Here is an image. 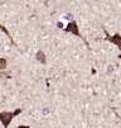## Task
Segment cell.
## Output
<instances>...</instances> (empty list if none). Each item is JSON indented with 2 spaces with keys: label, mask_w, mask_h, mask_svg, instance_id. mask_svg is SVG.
<instances>
[{
  "label": "cell",
  "mask_w": 121,
  "mask_h": 128,
  "mask_svg": "<svg viewBox=\"0 0 121 128\" xmlns=\"http://www.w3.org/2000/svg\"><path fill=\"white\" fill-rule=\"evenodd\" d=\"M63 30H64L66 33H72L73 36H77V37H80V38L86 43V44L88 46V42L86 41V38L81 34L80 28H78V26H77V22H76V20H71V22H68V23H67V26H66V28H64Z\"/></svg>",
  "instance_id": "obj_2"
},
{
  "label": "cell",
  "mask_w": 121,
  "mask_h": 128,
  "mask_svg": "<svg viewBox=\"0 0 121 128\" xmlns=\"http://www.w3.org/2000/svg\"><path fill=\"white\" fill-rule=\"evenodd\" d=\"M106 40H107L109 42H111L112 44L117 46V48L121 51V34H119V33H115L114 36L106 34ZM120 57H121V56H120Z\"/></svg>",
  "instance_id": "obj_3"
},
{
  "label": "cell",
  "mask_w": 121,
  "mask_h": 128,
  "mask_svg": "<svg viewBox=\"0 0 121 128\" xmlns=\"http://www.w3.org/2000/svg\"><path fill=\"white\" fill-rule=\"evenodd\" d=\"M0 29H1V30H3V32H4L5 34H6V36H8V38L10 40V42H11L13 44H15V42H14V40H13V37H11L10 32H9V30H8V29H6V28H5V27H4V26L1 24V23H0Z\"/></svg>",
  "instance_id": "obj_5"
},
{
  "label": "cell",
  "mask_w": 121,
  "mask_h": 128,
  "mask_svg": "<svg viewBox=\"0 0 121 128\" xmlns=\"http://www.w3.org/2000/svg\"><path fill=\"white\" fill-rule=\"evenodd\" d=\"M18 128H30V127L29 126H19Z\"/></svg>",
  "instance_id": "obj_7"
},
{
  "label": "cell",
  "mask_w": 121,
  "mask_h": 128,
  "mask_svg": "<svg viewBox=\"0 0 121 128\" xmlns=\"http://www.w3.org/2000/svg\"><path fill=\"white\" fill-rule=\"evenodd\" d=\"M36 60H37V61H39L42 65H45L47 58H45V54H44V52H43L42 50H39V51L37 52V54H36Z\"/></svg>",
  "instance_id": "obj_4"
},
{
  "label": "cell",
  "mask_w": 121,
  "mask_h": 128,
  "mask_svg": "<svg viewBox=\"0 0 121 128\" xmlns=\"http://www.w3.org/2000/svg\"><path fill=\"white\" fill-rule=\"evenodd\" d=\"M6 65H8L6 58H4V57L0 58V70H5L6 68Z\"/></svg>",
  "instance_id": "obj_6"
},
{
  "label": "cell",
  "mask_w": 121,
  "mask_h": 128,
  "mask_svg": "<svg viewBox=\"0 0 121 128\" xmlns=\"http://www.w3.org/2000/svg\"><path fill=\"white\" fill-rule=\"evenodd\" d=\"M22 112H23V109L18 108V109H15V110H13V112H1V113H0V122L3 123L4 128H8L9 124L11 123V120L16 116H19Z\"/></svg>",
  "instance_id": "obj_1"
}]
</instances>
